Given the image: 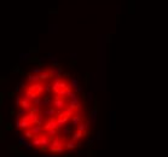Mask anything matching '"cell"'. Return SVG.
Segmentation results:
<instances>
[{
  "label": "cell",
  "instance_id": "obj_1",
  "mask_svg": "<svg viewBox=\"0 0 168 157\" xmlns=\"http://www.w3.org/2000/svg\"><path fill=\"white\" fill-rule=\"evenodd\" d=\"M16 127L33 150L64 155L86 142L91 125L73 80L56 68H41L30 72L19 87Z\"/></svg>",
  "mask_w": 168,
  "mask_h": 157
}]
</instances>
